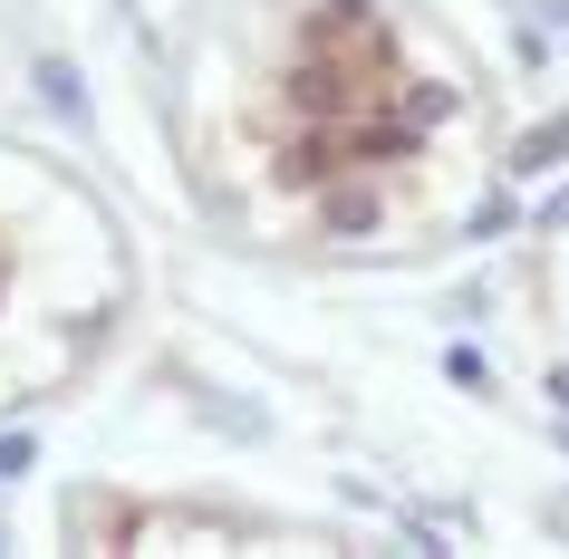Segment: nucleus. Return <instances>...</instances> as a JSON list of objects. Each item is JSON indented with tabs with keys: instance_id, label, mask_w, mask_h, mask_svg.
<instances>
[{
	"instance_id": "f257e3e1",
	"label": "nucleus",
	"mask_w": 569,
	"mask_h": 559,
	"mask_svg": "<svg viewBox=\"0 0 569 559\" xmlns=\"http://www.w3.org/2000/svg\"><path fill=\"white\" fill-rule=\"evenodd\" d=\"M367 212H377L367 193H338V203H329V222H338V232H367Z\"/></svg>"
}]
</instances>
